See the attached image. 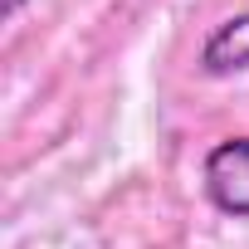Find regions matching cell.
<instances>
[{
	"label": "cell",
	"instance_id": "1",
	"mask_svg": "<svg viewBox=\"0 0 249 249\" xmlns=\"http://www.w3.org/2000/svg\"><path fill=\"white\" fill-rule=\"evenodd\" d=\"M205 196L220 215L249 220V137H230L205 157Z\"/></svg>",
	"mask_w": 249,
	"mask_h": 249
},
{
	"label": "cell",
	"instance_id": "2",
	"mask_svg": "<svg viewBox=\"0 0 249 249\" xmlns=\"http://www.w3.org/2000/svg\"><path fill=\"white\" fill-rule=\"evenodd\" d=\"M244 69H249V10L215 25L210 39L200 44V73L230 78V73H244Z\"/></svg>",
	"mask_w": 249,
	"mask_h": 249
},
{
	"label": "cell",
	"instance_id": "3",
	"mask_svg": "<svg viewBox=\"0 0 249 249\" xmlns=\"http://www.w3.org/2000/svg\"><path fill=\"white\" fill-rule=\"evenodd\" d=\"M20 5H25V0H0V10H5V20H10V15H20Z\"/></svg>",
	"mask_w": 249,
	"mask_h": 249
}]
</instances>
